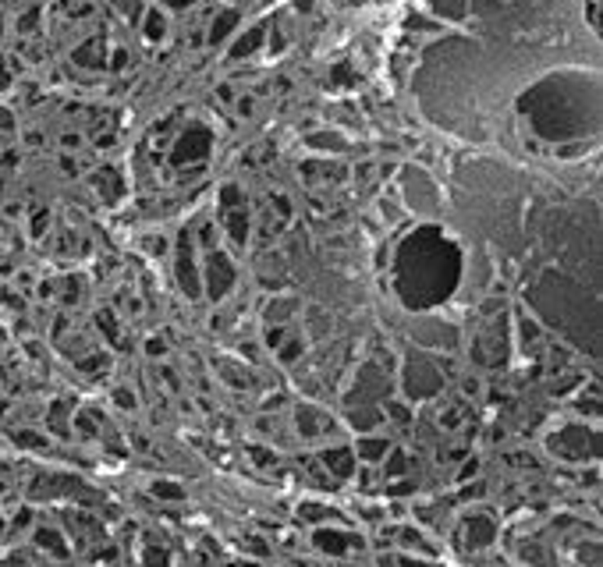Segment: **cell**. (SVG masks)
Listing matches in <instances>:
<instances>
[{"mask_svg": "<svg viewBox=\"0 0 603 567\" xmlns=\"http://www.w3.org/2000/svg\"><path fill=\"white\" fill-rule=\"evenodd\" d=\"M206 153H210V131L188 128V131L181 135V142L174 146L171 163H185V160H196V156H206Z\"/></svg>", "mask_w": 603, "mask_h": 567, "instance_id": "cell-1", "label": "cell"}, {"mask_svg": "<svg viewBox=\"0 0 603 567\" xmlns=\"http://www.w3.org/2000/svg\"><path fill=\"white\" fill-rule=\"evenodd\" d=\"M224 213H228V231L245 242V210H242V192L238 188H224Z\"/></svg>", "mask_w": 603, "mask_h": 567, "instance_id": "cell-2", "label": "cell"}, {"mask_svg": "<svg viewBox=\"0 0 603 567\" xmlns=\"http://www.w3.org/2000/svg\"><path fill=\"white\" fill-rule=\"evenodd\" d=\"M235 21H238V14H235V11H224V14L217 18V25H213L210 39H213V43H217V39H224V36L231 32V25H235Z\"/></svg>", "mask_w": 603, "mask_h": 567, "instance_id": "cell-3", "label": "cell"}, {"mask_svg": "<svg viewBox=\"0 0 603 567\" xmlns=\"http://www.w3.org/2000/svg\"><path fill=\"white\" fill-rule=\"evenodd\" d=\"M260 39H263V32H260V28H256V32H249L242 43H235V46H231V57H245V53H252V50L260 46Z\"/></svg>", "mask_w": 603, "mask_h": 567, "instance_id": "cell-4", "label": "cell"}, {"mask_svg": "<svg viewBox=\"0 0 603 567\" xmlns=\"http://www.w3.org/2000/svg\"><path fill=\"white\" fill-rule=\"evenodd\" d=\"M96 53H100V39H92L89 46H82V50L75 53V60H78V64H92V68H96V64H100V57H96Z\"/></svg>", "mask_w": 603, "mask_h": 567, "instance_id": "cell-5", "label": "cell"}, {"mask_svg": "<svg viewBox=\"0 0 603 567\" xmlns=\"http://www.w3.org/2000/svg\"><path fill=\"white\" fill-rule=\"evenodd\" d=\"M146 36H149V39H160V36H164V18H160L156 11H149V18H146Z\"/></svg>", "mask_w": 603, "mask_h": 567, "instance_id": "cell-6", "label": "cell"}, {"mask_svg": "<svg viewBox=\"0 0 603 567\" xmlns=\"http://www.w3.org/2000/svg\"><path fill=\"white\" fill-rule=\"evenodd\" d=\"M341 4H362V0H341Z\"/></svg>", "mask_w": 603, "mask_h": 567, "instance_id": "cell-7", "label": "cell"}]
</instances>
